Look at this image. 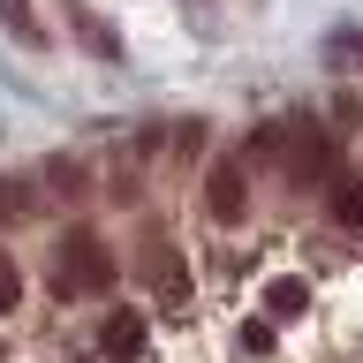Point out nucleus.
Wrapping results in <instances>:
<instances>
[{
    "label": "nucleus",
    "instance_id": "obj_1",
    "mask_svg": "<svg viewBox=\"0 0 363 363\" xmlns=\"http://www.w3.org/2000/svg\"><path fill=\"white\" fill-rule=\"evenodd\" d=\"M113 250L99 235H61V265H53V288L61 295H106L113 288Z\"/></svg>",
    "mask_w": 363,
    "mask_h": 363
},
{
    "label": "nucleus",
    "instance_id": "obj_2",
    "mask_svg": "<svg viewBox=\"0 0 363 363\" xmlns=\"http://www.w3.org/2000/svg\"><path fill=\"white\" fill-rule=\"evenodd\" d=\"M204 204H212V220H220V227L242 220V167H235V159H220V167H212V182H204Z\"/></svg>",
    "mask_w": 363,
    "mask_h": 363
},
{
    "label": "nucleus",
    "instance_id": "obj_3",
    "mask_svg": "<svg viewBox=\"0 0 363 363\" xmlns=\"http://www.w3.org/2000/svg\"><path fill=\"white\" fill-rule=\"evenodd\" d=\"M144 272H152V288H159V303H189V272H182V257H174V242H152V257H144Z\"/></svg>",
    "mask_w": 363,
    "mask_h": 363
},
{
    "label": "nucleus",
    "instance_id": "obj_4",
    "mask_svg": "<svg viewBox=\"0 0 363 363\" xmlns=\"http://www.w3.org/2000/svg\"><path fill=\"white\" fill-rule=\"evenodd\" d=\"M99 348H106L113 363H129V356H144V311H113L106 325H99Z\"/></svg>",
    "mask_w": 363,
    "mask_h": 363
},
{
    "label": "nucleus",
    "instance_id": "obj_5",
    "mask_svg": "<svg viewBox=\"0 0 363 363\" xmlns=\"http://www.w3.org/2000/svg\"><path fill=\"white\" fill-rule=\"evenodd\" d=\"M0 30L16 45H30V53H45V23L30 16V0H0Z\"/></svg>",
    "mask_w": 363,
    "mask_h": 363
},
{
    "label": "nucleus",
    "instance_id": "obj_6",
    "mask_svg": "<svg viewBox=\"0 0 363 363\" xmlns=\"http://www.w3.org/2000/svg\"><path fill=\"white\" fill-rule=\"evenodd\" d=\"M68 16H76V30H84V45L99 53V61H121V38H113V23H99L91 8H76V0H68Z\"/></svg>",
    "mask_w": 363,
    "mask_h": 363
},
{
    "label": "nucleus",
    "instance_id": "obj_7",
    "mask_svg": "<svg viewBox=\"0 0 363 363\" xmlns=\"http://www.w3.org/2000/svg\"><path fill=\"white\" fill-rule=\"evenodd\" d=\"M303 303H311V280H295V272H288V280H265V311L295 318V311H303Z\"/></svg>",
    "mask_w": 363,
    "mask_h": 363
},
{
    "label": "nucleus",
    "instance_id": "obj_8",
    "mask_svg": "<svg viewBox=\"0 0 363 363\" xmlns=\"http://www.w3.org/2000/svg\"><path fill=\"white\" fill-rule=\"evenodd\" d=\"M333 220L340 227H363V189H356V182H333Z\"/></svg>",
    "mask_w": 363,
    "mask_h": 363
},
{
    "label": "nucleus",
    "instance_id": "obj_9",
    "mask_svg": "<svg viewBox=\"0 0 363 363\" xmlns=\"http://www.w3.org/2000/svg\"><path fill=\"white\" fill-rule=\"evenodd\" d=\"M16 303H23V272H16V257L0 250V318L16 311Z\"/></svg>",
    "mask_w": 363,
    "mask_h": 363
},
{
    "label": "nucleus",
    "instance_id": "obj_10",
    "mask_svg": "<svg viewBox=\"0 0 363 363\" xmlns=\"http://www.w3.org/2000/svg\"><path fill=\"white\" fill-rule=\"evenodd\" d=\"M325 53H333V61H363V30H333Z\"/></svg>",
    "mask_w": 363,
    "mask_h": 363
}]
</instances>
